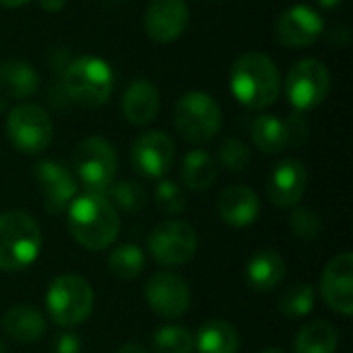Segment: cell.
<instances>
[{"mask_svg": "<svg viewBox=\"0 0 353 353\" xmlns=\"http://www.w3.org/2000/svg\"><path fill=\"white\" fill-rule=\"evenodd\" d=\"M68 228L72 238L87 250H105L120 232V219L116 207L105 192H91L77 196L68 205Z\"/></svg>", "mask_w": 353, "mask_h": 353, "instance_id": "obj_1", "label": "cell"}, {"mask_svg": "<svg viewBox=\"0 0 353 353\" xmlns=\"http://www.w3.org/2000/svg\"><path fill=\"white\" fill-rule=\"evenodd\" d=\"M230 85L234 97L250 110L273 105L281 93L279 70L275 62L261 52H246L234 62Z\"/></svg>", "mask_w": 353, "mask_h": 353, "instance_id": "obj_2", "label": "cell"}, {"mask_svg": "<svg viewBox=\"0 0 353 353\" xmlns=\"http://www.w3.org/2000/svg\"><path fill=\"white\" fill-rule=\"evenodd\" d=\"M41 248V230L37 221L23 211L0 215V271H21L29 267Z\"/></svg>", "mask_w": 353, "mask_h": 353, "instance_id": "obj_3", "label": "cell"}, {"mask_svg": "<svg viewBox=\"0 0 353 353\" xmlns=\"http://www.w3.org/2000/svg\"><path fill=\"white\" fill-rule=\"evenodd\" d=\"M64 89L77 105L99 108L114 91V72L105 60L97 56H81L66 66Z\"/></svg>", "mask_w": 353, "mask_h": 353, "instance_id": "obj_4", "label": "cell"}, {"mask_svg": "<svg viewBox=\"0 0 353 353\" xmlns=\"http://www.w3.org/2000/svg\"><path fill=\"white\" fill-rule=\"evenodd\" d=\"M174 122L178 132L186 141L194 145H203L215 139V134L219 132L221 110L209 93L188 91L176 103Z\"/></svg>", "mask_w": 353, "mask_h": 353, "instance_id": "obj_5", "label": "cell"}, {"mask_svg": "<svg viewBox=\"0 0 353 353\" xmlns=\"http://www.w3.org/2000/svg\"><path fill=\"white\" fill-rule=\"evenodd\" d=\"M50 319L60 327H74L89 319L93 310V290L79 275H62L52 281L46 294Z\"/></svg>", "mask_w": 353, "mask_h": 353, "instance_id": "obj_6", "label": "cell"}, {"mask_svg": "<svg viewBox=\"0 0 353 353\" xmlns=\"http://www.w3.org/2000/svg\"><path fill=\"white\" fill-rule=\"evenodd\" d=\"M72 170L91 192H105L116 178L118 159L114 147L101 137L81 141L72 153Z\"/></svg>", "mask_w": 353, "mask_h": 353, "instance_id": "obj_7", "label": "cell"}, {"mask_svg": "<svg viewBox=\"0 0 353 353\" xmlns=\"http://www.w3.org/2000/svg\"><path fill=\"white\" fill-rule=\"evenodd\" d=\"M6 134L12 147L25 155L46 151L54 139V126L48 112L35 103H23L10 110L6 118Z\"/></svg>", "mask_w": 353, "mask_h": 353, "instance_id": "obj_8", "label": "cell"}, {"mask_svg": "<svg viewBox=\"0 0 353 353\" xmlns=\"http://www.w3.org/2000/svg\"><path fill=\"white\" fill-rule=\"evenodd\" d=\"M331 89V72L325 62L316 58H304L296 62L285 79V95L296 112H308L319 108Z\"/></svg>", "mask_w": 353, "mask_h": 353, "instance_id": "obj_9", "label": "cell"}, {"mask_svg": "<svg viewBox=\"0 0 353 353\" xmlns=\"http://www.w3.org/2000/svg\"><path fill=\"white\" fill-rule=\"evenodd\" d=\"M199 246L196 232L190 223L172 219L159 223L149 236V252L155 263L163 267H182L186 265Z\"/></svg>", "mask_w": 353, "mask_h": 353, "instance_id": "obj_10", "label": "cell"}, {"mask_svg": "<svg viewBox=\"0 0 353 353\" xmlns=\"http://www.w3.org/2000/svg\"><path fill=\"white\" fill-rule=\"evenodd\" d=\"M149 308L161 319H180L190 308V290L174 273H155L145 288Z\"/></svg>", "mask_w": 353, "mask_h": 353, "instance_id": "obj_11", "label": "cell"}, {"mask_svg": "<svg viewBox=\"0 0 353 353\" xmlns=\"http://www.w3.org/2000/svg\"><path fill=\"white\" fill-rule=\"evenodd\" d=\"M174 153H176V147L170 134L161 130H149V132H143L134 141L130 159L139 174L147 178H161L172 168Z\"/></svg>", "mask_w": 353, "mask_h": 353, "instance_id": "obj_12", "label": "cell"}, {"mask_svg": "<svg viewBox=\"0 0 353 353\" xmlns=\"http://www.w3.org/2000/svg\"><path fill=\"white\" fill-rule=\"evenodd\" d=\"M321 294L327 306L343 316L353 312V254L343 252L335 256L323 271Z\"/></svg>", "mask_w": 353, "mask_h": 353, "instance_id": "obj_13", "label": "cell"}, {"mask_svg": "<svg viewBox=\"0 0 353 353\" xmlns=\"http://www.w3.org/2000/svg\"><path fill=\"white\" fill-rule=\"evenodd\" d=\"M35 178L43 194V207L50 215H60L68 209L77 194V182L68 168L58 161L43 159L35 165Z\"/></svg>", "mask_w": 353, "mask_h": 353, "instance_id": "obj_14", "label": "cell"}, {"mask_svg": "<svg viewBox=\"0 0 353 353\" xmlns=\"http://www.w3.org/2000/svg\"><path fill=\"white\" fill-rule=\"evenodd\" d=\"M323 27H325L323 17L314 8L298 4L281 12L275 25V35L281 46L304 48L321 37Z\"/></svg>", "mask_w": 353, "mask_h": 353, "instance_id": "obj_15", "label": "cell"}, {"mask_svg": "<svg viewBox=\"0 0 353 353\" xmlns=\"http://www.w3.org/2000/svg\"><path fill=\"white\" fill-rule=\"evenodd\" d=\"M188 25L184 0H151L145 12V31L157 43L176 41Z\"/></svg>", "mask_w": 353, "mask_h": 353, "instance_id": "obj_16", "label": "cell"}, {"mask_svg": "<svg viewBox=\"0 0 353 353\" xmlns=\"http://www.w3.org/2000/svg\"><path fill=\"white\" fill-rule=\"evenodd\" d=\"M306 186H308L306 168L296 159H283L273 168L269 176L267 194L275 207L288 209V207H296L302 201Z\"/></svg>", "mask_w": 353, "mask_h": 353, "instance_id": "obj_17", "label": "cell"}, {"mask_svg": "<svg viewBox=\"0 0 353 353\" xmlns=\"http://www.w3.org/2000/svg\"><path fill=\"white\" fill-rule=\"evenodd\" d=\"M219 217L232 228H246L252 225L261 213L259 196L252 188L244 184L228 186L217 201Z\"/></svg>", "mask_w": 353, "mask_h": 353, "instance_id": "obj_18", "label": "cell"}, {"mask_svg": "<svg viewBox=\"0 0 353 353\" xmlns=\"http://www.w3.org/2000/svg\"><path fill=\"white\" fill-rule=\"evenodd\" d=\"M122 114L130 124L145 126L159 114V91L147 79H137L128 85L122 97Z\"/></svg>", "mask_w": 353, "mask_h": 353, "instance_id": "obj_19", "label": "cell"}, {"mask_svg": "<svg viewBox=\"0 0 353 353\" xmlns=\"http://www.w3.org/2000/svg\"><path fill=\"white\" fill-rule=\"evenodd\" d=\"M285 277V263L277 250L256 252L246 267V281L256 292L275 290Z\"/></svg>", "mask_w": 353, "mask_h": 353, "instance_id": "obj_20", "label": "cell"}, {"mask_svg": "<svg viewBox=\"0 0 353 353\" xmlns=\"http://www.w3.org/2000/svg\"><path fill=\"white\" fill-rule=\"evenodd\" d=\"M0 89L12 99H27L39 89V74L27 60H6L0 64Z\"/></svg>", "mask_w": 353, "mask_h": 353, "instance_id": "obj_21", "label": "cell"}, {"mask_svg": "<svg viewBox=\"0 0 353 353\" xmlns=\"http://www.w3.org/2000/svg\"><path fill=\"white\" fill-rule=\"evenodd\" d=\"M2 329L12 341L19 343H35L46 333V319L39 310L31 306H12L2 321Z\"/></svg>", "mask_w": 353, "mask_h": 353, "instance_id": "obj_22", "label": "cell"}, {"mask_svg": "<svg viewBox=\"0 0 353 353\" xmlns=\"http://www.w3.org/2000/svg\"><path fill=\"white\" fill-rule=\"evenodd\" d=\"M194 347L199 353H238L240 335L225 321H207L194 335Z\"/></svg>", "mask_w": 353, "mask_h": 353, "instance_id": "obj_23", "label": "cell"}, {"mask_svg": "<svg viewBox=\"0 0 353 353\" xmlns=\"http://www.w3.org/2000/svg\"><path fill=\"white\" fill-rule=\"evenodd\" d=\"M182 180L194 192L209 190L217 180L215 159L203 149H194V151L186 153V157L182 161Z\"/></svg>", "mask_w": 353, "mask_h": 353, "instance_id": "obj_24", "label": "cell"}, {"mask_svg": "<svg viewBox=\"0 0 353 353\" xmlns=\"http://www.w3.org/2000/svg\"><path fill=\"white\" fill-rule=\"evenodd\" d=\"M339 345V335L335 327L323 321L308 323L300 329L296 341H294V352L296 353H335Z\"/></svg>", "mask_w": 353, "mask_h": 353, "instance_id": "obj_25", "label": "cell"}, {"mask_svg": "<svg viewBox=\"0 0 353 353\" xmlns=\"http://www.w3.org/2000/svg\"><path fill=\"white\" fill-rule=\"evenodd\" d=\"M252 141L259 151L267 155H275L285 149L288 145V130L285 122L271 114H261L252 124Z\"/></svg>", "mask_w": 353, "mask_h": 353, "instance_id": "obj_26", "label": "cell"}, {"mask_svg": "<svg viewBox=\"0 0 353 353\" xmlns=\"http://www.w3.org/2000/svg\"><path fill=\"white\" fill-rule=\"evenodd\" d=\"M108 269L118 279H137L145 271V252L134 244H122L108 256Z\"/></svg>", "mask_w": 353, "mask_h": 353, "instance_id": "obj_27", "label": "cell"}, {"mask_svg": "<svg viewBox=\"0 0 353 353\" xmlns=\"http://www.w3.org/2000/svg\"><path fill=\"white\" fill-rule=\"evenodd\" d=\"M316 292L310 283H294L279 298V310L288 319H302L314 308Z\"/></svg>", "mask_w": 353, "mask_h": 353, "instance_id": "obj_28", "label": "cell"}, {"mask_svg": "<svg viewBox=\"0 0 353 353\" xmlns=\"http://www.w3.org/2000/svg\"><path fill=\"white\" fill-rule=\"evenodd\" d=\"M153 352L155 353H192L194 335L184 327H161L153 333Z\"/></svg>", "mask_w": 353, "mask_h": 353, "instance_id": "obj_29", "label": "cell"}, {"mask_svg": "<svg viewBox=\"0 0 353 353\" xmlns=\"http://www.w3.org/2000/svg\"><path fill=\"white\" fill-rule=\"evenodd\" d=\"M110 196V203L118 209H122L124 213H139L145 209L147 205V192L141 184L132 182V180H124L118 184H112L105 190Z\"/></svg>", "mask_w": 353, "mask_h": 353, "instance_id": "obj_30", "label": "cell"}, {"mask_svg": "<svg viewBox=\"0 0 353 353\" xmlns=\"http://www.w3.org/2000/svg\"><path fill=\"white\" fill-rule=\"evenodd\" d=\"M155 201H157V207L168 213V215H178L184 211V205H186V196H184V190L174 182V180H161L157 184V190H155Z\"/></svg>", "mask_w": 353, "mask_h": 353, "instance_id": "obj_31", "label": "cell"}, {"mask_svg": "<svg viewBox=\"0 0 353 353\" xmlns=\"http://www.w3.org/2000/svg\"><path fill=\"white\" fill-rule=\"evenodd\" d=\"M219 161L230 172H244L250 165V149L238 139H228L219 147Z\"/></svg>", "mask_w": 353, "mask_h": 353, "instance_id": "obj_32", "label": "cell"}, {"mask_svg": "<svg viewBox=\"0 0 353 353\" xmlns=\"http://www.w3.org/2000/svg\"><path fill=\"white\" fill-rule=\"evenodd\" d=\"M292 230L300 240H316L323 232V219L310 209H296L292 215Z\"/></svg>", "mask_w": 353, "mask_h": 353, "instance_id": "obj_33", "label": "cell"}, {"mask_svg": "<svg viewBox=\"0 0 353 353\" xmlns=\"http://www.w3.org/2000/svg\"><path fill=\"white\" fill-rule=\"evenodd\" d=\"M285 130H288V143H292L296 147L304 145L310 137V126H308L304 112H294L285 120Z\"/></svg>", "mask_w": 353, "mask_h": 353, "instance_id": "obj_34", "label": "cell"}, {"mask_svg": "<svg viewBox=\"0 0 353 353\" xmlns=\"http://www.w3.org/2000/svg\"><path fill=\"white\" fill-rule=\"evenodd\" d=\"M83 343L77 333H62L54 341V353H81Z\"/></svg>", "mask_w": 353, "mask_h": 353, "instance_id": "obj_35", "label": "cell"}, {"mask_svg": "<svg viewBox=\"0 0 353 353\" xmlns=\"http://www.w3.org/2000/svg\"><path fill=\"white\" fill-rule=\"evenodd\" d=\"M39 6L48 12H60L64 8V0H39Z\"/></svg>", "mask_w": 353, "mask_h": 353, "instance_id": "obj_36", "label": "cell"}, {"mask_svg": "<svg viewBox=\"0 0 353 353\" xmlns=\"http://www.w3.org/2000/svg\"><path fill=\"white\" fill-rule=\"evenodd\" d=\"M118 353H149L145 347H141V345H137V343H126V345H122Z\"/></svg>", "mask_w": 353, "mask_h": 353, "instance_id": "obj_37", "label": "cell"}, {"mask_svg": "<svg viewBox=\"0 0 353 353\" xmlns=\"http://www.w3.org/2000/svg\"><path fill=\"white\" fill-rule=\"evenodd\" d=\"M27 2H31V0H0V4L6 6V8H17V6L27 4Z\"/></svg>", "mask_w": 353, "mask_h": 353, "instance_id": "obj_38", "label": "cell"}, {"mask_svg": "<svg viewBox=\"0 0 353 353\" xmlns=\"http://www.w3.org/2000/svg\"><path fill=\"white\" fill-rule=\"evenodd\" d=\"M321 6H325V8H337L343 0H316Z\"/></svg>", "mask_w": 353, "mask_h": 353, "instance_id": "obj_39", "label": "cell"}, {"mask_svg": "<svg viewBox=\"0 0 353 353\" xmlns=\"http://www.w3.org/2000/svg\"><path fill=\"white\" fill-rule=\"evenodd\" d=\"M263 353H285L283 350H279V347H269V350H265Z\"/></svg>", "mask_w": 353, "mask_h": 353, "instance_id": "obj_40", "label": "cell"}, {"mask_svg": "<svg viewBox=\"0 0 353 353\" xmlns=\"http://www.w3.org/2000/svg\"><path fill=\"white\" fill-rule=\"evenodd\" d=\"M0 353H4V345H2V341H0Z\"/></svg>", "mask_w": 353, "mask_h": 353, "instance_id": "obj_41", "label": "cell"}]
</instances>
